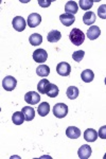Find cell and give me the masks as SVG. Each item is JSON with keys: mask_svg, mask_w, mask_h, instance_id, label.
<instances>
[{"mask_svg": "<svg viewBox=\"0 0 106 159\" xmlns=\"http://www.w3.org/2000/svg\"><path fill=\"white\" fill-rule=\"evenodd\" d=\"M69 39L74 46H81L85 40V34L82 32V30L76 28V29H72L69 34Z\"/></svg>", "mask_w": 106, "mask_h": 159, "instance_id": "cell-1", "label": "cell"}, {"mask_svg": "<svg viewBox=\"0 0 106 159\" xmlns=\"http://www.w3.org/2000/svg\"><path fill=\"white\" fill-rule=\"evenodd\" d=\"M68 114V106L65 103H58L53 107V115L58 119L65 118Z\"/></svg>", "mask_w": 106, "mask_h": 159, "instance_id": "cell-2", "label": "cell"}, {"mask_svg": "<svg viewBox=\"0 0 106 159\" xmlns=\"http://www.w3.org/2000/svg\"><path fill=\"white\" fill-rule=\"evenodd\" d=\"M16 85H17V80L12 75H7L2 80V87L7 91L14 90Z\"/></svg>", "mask_w": 106, "mask_h": 159, "instance_id": "cell-3", "label": "cell"}, {"mask_svg": "<svg viewBox=\"0 0 106 159\" xmlns=\"http://www.w3.org/2000/svg\"><path fill=\"white\" fill-rule=\"evenodd\" d=\"M56 72L62 76H68L71 72L70 65L68 63H66V61H62L56 66Z\"/></svg>", "mask_w": 106, "mask_h": 159, "instance_id": "cell-4", "label": "cell"}, {"mask_svg": "<svg viewBox=\"0 0 106 159\" xmlns=\"http://www.w3.org/2000/svg\"><path fill=\"white\" fill-rule=\"evenodd\" d=\"M25 101L30 105H36L40 101V97L36 91H29L25 94Z\"/></svg>", "mask_w": 106, "mask_h": 159, "instance_id": "cell-5", "label": "cell"}, {"mask_svg": "<svg viewBox=\"0 0 106 159\" xmlns=\"http://www.w3.org/2000/svg\"><path fill=\"white\" fill-rule=\"evenodd\" d=\"M48 58L47 51L45 49H37L33 52V60L36 63H45Z\"/></svg>", "mask_w": 106, "mask_h": 159, "instance_id": "cell-6", "label": "cell"}, {"mask_svg": "<svg viewBox=\"0 0 106 159\" xmlns=\"http://www.w3.org/2000/svg\"><path fill=\"white\" fill-rule=\"evenodd\" d=\"M28 22H25V20L24 19V17L21 16H16L12 21L13 28L15 30L18 31V32H21L25 29V25H27Z\"/></svg>", "mask_w": 106, "mask_h": 159, "instance_id": "cell-7", "label": "cell"}, {"mask_svg": "<svg viewBox=\"0 0 106 159\" xmlns=\"http://www.w3.org/2000/svg\"><path fill=\"white\" fill-rule=\"evenodd\" d=\"M41 22V16L38 13H32L28 17V25L30 28H36Z\"/></svg>", "mask_w": 106, "mask_h": 159, "instance_id": "cell-8", "label": "cell"}, {"mask_svg": "<svg viewBox=\"0 0 106 159\" xmlns=\"http://www.w3.org/2000/svg\"><path fill=\"white\" fill-rule=\"evenodd\" d=\"M91 148L88 144H84L77 151V156L80 159H88L91 156Z\"/></svg>", "mask_w": 106, "mask_h": 159, "instance_id": "cell-9", "label": "cell"}, {"mask_svg": "<svg viewBox=\"0 0 106 159\" xmlns=\"http://www.w3.org/2000/svg\"><path fill=\"white\" fill-rule=\"evenodd\" d=\"M100 35H101V30L98 25H92V27H90L89 29L87 30V37H88L90 40L97 39Z\"/></svg>", "mask_w": 106, "mask_h": 159, "instance_id": "cell-10", "label": "cell"}, {"mask_svg": "<svg viewBox=\"0 0 106 159\" xmlns=\"http://www.w3.org/2000/svg\"><path fill=\"white\" fill-rule=\"evenodd\" d=\"M59 20H61V22L64 25H66V27H70V25L76 21V17H74V15L67 14L66 13V14H62L61 16H59Z\"/></svg>", "mask_w": 106, "mask_h": 159, "instance_id": "cell-11", "label": "cell"}, {"mask_svg": "<svg viewBox=\"0 0 106 159\" xmlns=\"http://www.w3.org/2000/svg\"><path fill=\"white\" fill-rule=\"evenodd\" d=\"M98 133L94 129H88L84 132V139L88 142H94L98 139Z\"/></svg>", "mask_w": 106, "mask_h": 159, "instance_id": "cell-12", "label": "cell"}, {"mask_svg": "<svg viewBox=\"0 0 106 159\" xmlns=\"http://www.w3.org/2000/svg\"><path fill=\"white\" fill-rule=\"evenodd\" d=\"M66 136L70 139H77L81 136V130L76 126H69L66 129Z\"/></svg>", "mask_w": 106, "mask_h": 159, "instance_id": "cell-13", "label": "cell"}, {"mask_svg": "<svg viewBox=\"0 0 106 159\" xmlns=\"http://www.w3.org/2000/svg\"><path fill=\"white\" fill-rule=\"evenodd\" d=\"M58 87L55 85V84L49 83L47 86V89H46V94L50 98H56L58 96Z\"/></svg>", "mask_w": 106, "mask_h": 159, "instance_id": "cell-14", "label": "cell"}, {"mask_svg": "<svg viewBox=\"0 0 106 159\" xmlns=\"http://www.w3.org/2000/svg\"><path fill=\"white\" fill-rule=\"evenodd\" d=\"M21 111L24 112V115H25V121H32V120L35 118V110L33 107L25 106V107H22Z\"/></svg>", "mask_w": 106, "mask_h": 159, "instance_id": "cell-15", "label": "cell"}, {"mask_svg": "<svg viewBox=\"0 0 106 159\" xmlns=\"http://www.w3.org/2000/svg\"><path fill=\"white\" fill-rule=\"evenodd\" d=\"M77 10H79V6L76 1H68L65 6V12L67 14H71L74 15L77 13Z\"/></svg>", "mask_w": 106, "mask_h": 159, "instance_id": "cell-16", "label": "cell"}, {"mask_svg": "<svg viewBox=\"0 0 106 159\" xmlns=\"http://www.w3.org/2000/svg\"><path fill=\"white\" fill-rule=\"evenodd\" d=\"M48 42H50V43H58L59 39L62 38V34H61V32L58 30H52V31H50V32L48 33Z\"/></svg>", "mask_w": 106, "mask_h": 159, "instance_id": "cell-17", "label": "cell"}, {"mask_svg": "<svg viewBox=\"0 0 106 159\" xmlns=\"http://www.w3.org/2000/svg\"><path fill=\"white\" fill-rule=\"evenodd\" d=\"M95 19H97V16H95V14L94 12H86L84 14V16H83V21H84L85 25H92L94 22L95 21Z\"/></svg>", "mask_w": 106, "mask_h": 159, "instance_id": "cell-18", "label": "cell"}, {"mask_svg": "<svg viewBox=\"0 0 106 159\" xmlns=\"http://www.w3.org/2000/svg\"><path fill=\"white\" fill-rule=\"evenodd\" d=\"M81 78L85 83H90L91 81H94V71L90 70V69H86V70H84L81 73Z\"/></svg>", "mask_w": 106, "mask_h": 159, "instance_id": "cell-19", "label": "cell"}, {"mask_svg": "<svg viewBox=\"0 0 106 159\" xmlns=\"http://www.w3.org/2000/svg\"><path fill=\"white\" fill-rule=\"evenodd\" d=\"M25 115L22 111H16L13 114V117H12V121L14 124L16 125H21L22 123L25 121Z\"/></svg>", "mask_w": 106, "mask_h": 159, "instance_id": "cell-20", "label": "cell"}, {"mask_svg": "<svg viewBox=\"0 0 106 159\" xmlns=\"http://www.w3.org/2000/svg\"><path fill=\"white\" fill-rule=\"evenodd\" d=\"M37 111L40 117H46L49 114V111H50V105H49V103H47V102H44V103H41L39 106H38Z\"/></svg>", "mask_w": 106, "mask_h": 159, "instance_id": "cell-21", "label": "cell"}, {"mask_svg": "<svg viewBox=\"0 0 106 159\" xmlns=\"http://www.w3.org/2000/svg\"><path fill=\"white\" fill-rule=\"evenodd\" d=\"M36 73H37V75L41 76V78H46L50 73V68L47 65H39L37 69H36Z\"/></svg>", "mask_w": 106, "mask_h": 159, "instance_id": "cell-22", "label": "cell"}, {"mask_svg": "<svg viewBox=\"0 0 106 159\" xmlns=\"http://www.w3.org/2000/svg\"><path fill=\"white\" fill-rule=\"evenodd\" d=\"M29 42L32 46H39L43 43V36L38 33H34L29 37Z\"/></svg>", "mask_w": 106, "mask_h": 159, "instance_id": "cell-23", "label": "cell"}, {"mask_svg": "<svg viewBox=\"0 0 106 159\" xmlns=\"http://www.w3.org/2000/svg\"><path fill=\"white\" fill-rule=\"evenodd\" d=\"M66 94L70 100H74L79 97V89H77L76 86H70V87H68V89H67Z\"/></svg>", "mask_w": 106, "mask_h": 159, "instance_id": "cell-24", "label": "cell"}, {"mask_svg": "<svg viewBox=\"0 0 106 159\" xmlns=\"http://www.w3.org/2000/svg\"><path fill=\"white\" fill-rule=\"evenodd\" d=\"M49 83H50V82H49L47 79L40 80V81L38 82L37 90L40 94H46V89H47V86H48Z\"/></svg>", "mask_w": 106, "mask_h": 159, "instance_id": "cell-25", "label": "cell"}, {"mask_svg": "<svg viewBox=\"0 0 106 159\" xmlns=\"http://www.w3.org/2000/svg\"><path fill=\"white\" fill-rule=\"evenodd\" d=\"M79 6L81 7L82 10L87 11V10H89L92 7V6H94V1H92V0H80Z\"/></svg>", "mask_w": 106, "mask_h": 159, "instance_id": "cell-26", "label": "cell"}, {"mask_svg": "<svg viewBox=\"0 0 106 159\" xmlns=\"http://www.w3.org/2000/svg\"><path fill=\"white\" fill-rule=\"evenodd\" d=\"M84 55H85L84 51H83V50H79V51H76V52H73V54H72V58L79 63V61H81L83 60Z\"/></svg>", "mask_w": 106, "mask_h": 159, "instance_id": "cell-27", "label": "cell"}, {"mask_svg": "<svg viewBox=\"0 0 106 159\" xmlns=\"http://www.w3.org/2000/svg\"><path fill=\"white\" fill-rule=\"evenodd\" d=\"M98 16L101 19H106V4H101L98 9Z\"/></svg>", "mask_w": 106, "mask_h": 159, "instance_id": "cell-28", "label": "cell"}, {"mask_svg": "<svg viewBox=\"0 0 106 159\" xmlns=\"http://www.w3.org/2000/svg\"><path fill=\"white\" fill-rule=\"evenodd\" d=\"M98 135H99V137L101 138V139H106V125H104V126H102V127H100Z\"/></svg>", "mask_w": 106, "mask_h": 159, "instance_id": "cell-29", "label": "cell"}, {"mask_svg": "<svg viewBox=\"0 0 106 159\" xmlns=\"http://www.w3.org/2000/svg\"><path fill=\"white\" fill-rule=\"evenodd\" d=\"M52 1H45V0H38V4L41 7H47L51 4Z\"/></svg>", "mask_w": 106, "mask_h": 159, "instance_id": "cell-30", "label": "cell"}, {"mask_svg": "<svg viewBox=\"0 0 106 159\" xmlns=\"http://www.w3.org/2000/svg\"><path fill=\"white\" fill-rule=\"evenodd\" d=\"M103 159H106V154H105L104 156H103Z\"/></svg>", "mask_w": 106, "mask_h": 159, "instance_id": "cell-31", "label": "cell"}, {"mask_svg": "<svg viewBox=\"0 0 106 159\" xmlns=\"http://www.w3.org/2000/svg\"><path fill=\"white\" fill-rule=\"evenodd\" d=\"M105 85H106V78H105Z\"/></svg>", "mask_w": 106, "mask_h": 159, "instance_id": "cell-32", "label": "cell"}]
</instances>
